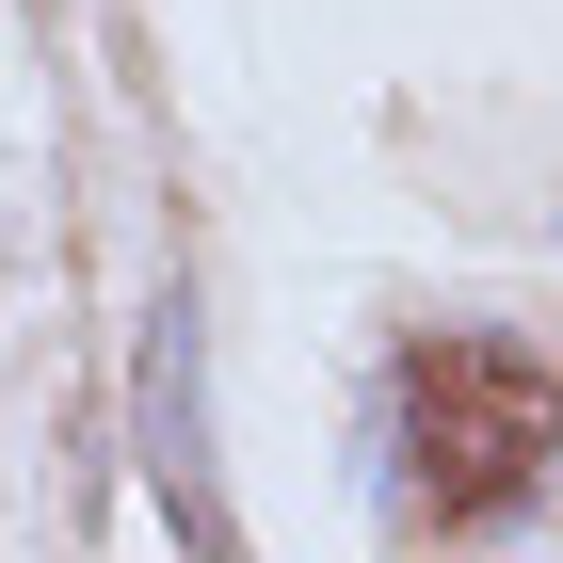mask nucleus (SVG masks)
I'll use <instances>...</instances> for the list:
<instances>
[{"label": "nucleus", "mask_w": 563, "mask_h": 563, "mask_svg": "<svg viewBox=\"0 0 563 563\" xmlns=\"http://www.w3.org/2000/svg\"><path fill=\"white\" fill-rule=\"evenodd\" d=\"M387 451H402V516L483 531L563 467V354L516 322H419L387 371Z\"/></svg>", "instance_id": "nucleus-1"}]
</instances>
